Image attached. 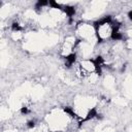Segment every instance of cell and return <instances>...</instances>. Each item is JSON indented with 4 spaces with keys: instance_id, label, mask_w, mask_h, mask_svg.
I'll return each instance as SVG.
<instances>
[{
    "instance_id": "3957f363",
    "label": "cell",
    "mask_w": 132,
    "mask_h": 132,
    "mask_svg": "<svg viewBox=\"0 0 132 132\" xmlns=\"http://www.w3.org/2000/svg\"><path fill=\"white\" fill-rule=\"evenodd\" d=\"M64 111L66 112V113H68L70 117H72V118H75L76 117V114H75V112L72 110V108L71 107H64Z\"/></svg>"
},
{
    "instance_id": "5b68a950",
    "label": "cell",
    "mask_w": 132,
    "mask_h": 132,
    "mask_svg": "<svg viewBox=\"0 0 132 132\" xmlns=\"http://www.w3.org/2000/svg\"><path fill=\"white\" fill-rule=\"evenodd\" d=\"M35 125H36V123H35V121H33V120H31V121H29V122L27 123V127H28L29 129L34 128V127H35Z\"/></svg>"
},
{
    "instance_id": "6da1fadb",
    "label": "cell",
    "mask_w": 132,
    "mask_h": 132,
    "mask_svg": "<svg viewBox=\"0 0 132 132\" xmlns=\"http://www.w3.org/2000/svg\"><path fill=\"white\" fill-rule=\"evenodd\" d=\"M75 60H76V54L71 53V54H69V55H67L65 57V65L67 67H71L74 64Z\"/></svg>"
},
{
    "instance_id": "8992f818",
    "label": "cell",
    "mask_w": 132,
    "mask_h": 132,
    "mask_svg": "<svg viewBox=\"0 0 132 132\" xmlns=\"http://www.w3.org/2000/svg\"><path fill=\"white\" fill-rule=\"evenodd\" d=\"M21 112H22L23 114H27V113L29 112L28 107H25V106H24V107H22V108H21Z\"/></svg>"
},
{
    "instance_id": "277c9868",
    "label": "cell",
    "mask_w": 132,
    "mask_h": 132,
    "mask_svg": "<svg viewBox=\"0 0 132 132\" xmlns=\"http://www.w3.org/2000/svg\"><path fill=\"white\" fill-rule=\"evenodd\" d=\"M11 29H12L13 31L19 32V31H21V30H22V27L20 26V24H19V23H13V24L11 25Z\"/></svg>"
},
{
    "instance_id": "7a4b0ae2",
    "label": "cell",
    "mask_w": 132,
    "mask_h": 132,
    "mask_svg": "<svg viewBox=\"0 0 132 132\" xmlns=\"http://www.w3.org/2000/svg\"><path fill=\"white\" fill-rule=\"evenodd\" d=\"M62 9L66 12V14L71 19L73 15H74V13H75V8L73 7V6H64V7H62Z\"/></svg>"
},
{
    "instance_id": "52a82bcc",
    "label": "cell",
    "mask_w": 132,
    "mask_h": 132,
    "mask_svg": "<svg viewBox=\"0 0 132 132\" xmlns=\"http://www.w3.org/2000/svg\"><path fill=\"white\" fill-rule=\"evenodd\" d=\"M128 16H129V19H130V20L132 19V10H130V11H129V13H128Z\"/></svg>"
}]
</instances>
